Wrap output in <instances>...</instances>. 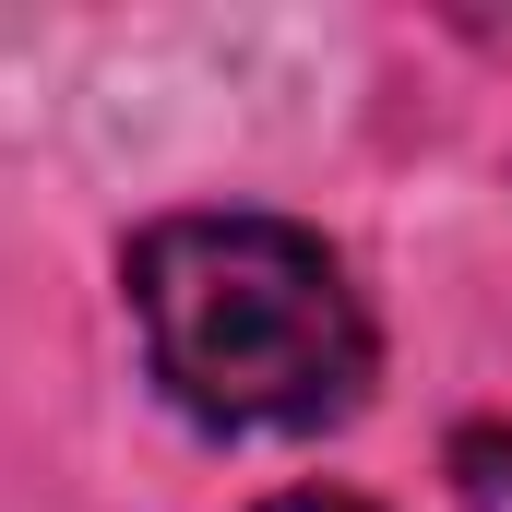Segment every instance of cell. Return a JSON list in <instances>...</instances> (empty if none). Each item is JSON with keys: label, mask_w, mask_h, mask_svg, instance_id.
I'll list each match as a JSON object with an SVG mask.
<instances>
[{"label": "cell", "mask_w": 512, "mask_h": 512, "mask_svg": "<svg viewBox=\"0 0 512 512\" xmlns=\"http://www.w3.org/2000/svg\"><path fill=\"white\" fill-rule=\"evenodd\" d=\"M131 310L203 429H322L370 393V310L310 227L167 215L131 239Z\"/></svg>", "instance_id": "obj_1"}, {"label": "cell", "mask_w": 512, "mask_h": 512, "mask_svg": "<svg viewBox=\"0 0 512 512\" xmlns=\"http://www.w3.org/2000/svg\"><path fill=\"white\" fill-rule=\"evenodd\" d=\"M453 465H465V501H477V512H512V441H501V429H465Z\"/></svg>", "instance_id": "obj_2"}, {"label": "cell", "mask_w": 512, "mask_h": 512, "mask_svg": "<svg viewBox=\"0 0 512 512\" xmlns=\"http://www.w3.org/2000/svg\"><path fill=\"white\" fill-rule=\"evenodd\" d=\"M262 512H370V501H334V489H286V501H262Z\"/></svg>", "instance_id": "obj_3"}]
</instances>
